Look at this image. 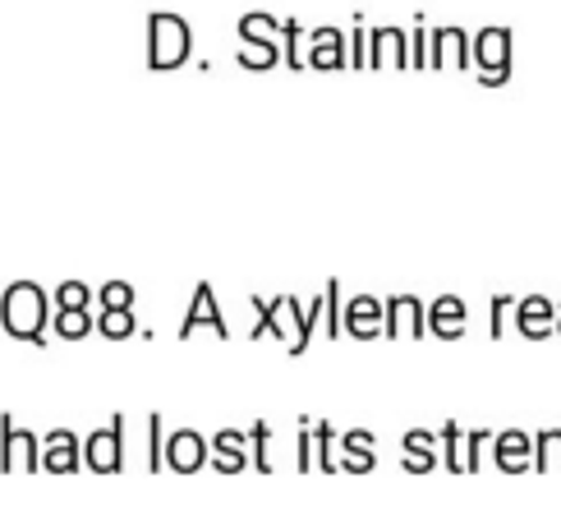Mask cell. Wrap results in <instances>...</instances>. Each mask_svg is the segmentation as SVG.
I'll use <instances>...</instances> for the list:
<instances>
[{
	"label": "cell",
	"mask_w": 561,
	"mask_h": 520,
	"mask_svg": "<svg viewBox=\"0 0 561 520\" xmlns=\"http://www.w3.org/2000/svg\"><path fill=\"white\" fill-rule=\"evenodd\" d=\"M253 309H259V327H253V337H280L286 341L290 354H299L304 346H309V314L299 309V299L295 295H280V299H253Z\"/></svg>",
	"instance_id": "cell-1"
},
{
	"label": "cell",
	"mask_w": 561,
	"mask_h": 520,
	"mask_svg": "<svg viewBox=\"0 0 561 520\" xmlns=\"http://www.w3.org/2000/svg\"><path fill=\"white\" fill-rule=\"evenodd\" d=\"M46 327V291L33 281H14L5 286V337L14 341H37Z\"/></svg>",
	"instance_id": "cell-2"
},
{
	"label": "cell",
	"mask_w": 561,
	"mask_h": 520,
	"mask_svg": "<svg viewBox=\"0 0 561 520\" xmlns=\"http://www.w3.org/2000/svg\"><path fill=\"white\" fill-rule=\"evenodd\" d=\"M190 60V23L180 14H152L148 19V69H175Z\"/></svg>",
	"instance_id": "cell-3"
},
{
	"label": "cell",
	"mask_w": 561,
	"mask_h": 520,
	"mask_svg": "<svg viewBox=\"0 0 561 520\" xmlns=\"http://www.w3.org/2000/svg\"><path fill=\"white\" fill-rule=\"evenodd\" d=\"M474 65L488 88H502L511 79V33L506 29H483L474 37Z\"/></svg>",
	"instance_id": "cell-4"
},
{
	"label": "cell",
	"mask_w": 561,
	"mask_h": 520,
	"mask_svg": "<svg viewBox=\"0 0 561 520\" xmlns=\"http://www.w3.org/2000/svg\"><path fill=\"white\" fill-rule=\"evenodd\" d=\"M83 465L92 475H115V470H125V423L115 419L111 429H98L88 433L83 442Z\"/></svg>",
	"instance_id": "cell-5"
},
{
	"label": "cell",
	"mask_w": 561,
	"mask_h": 520,
	"mask_svg": "<svg viewBox=\"0 0 561 520\" xmlns=\"http://www.w3.org/2000/svg\"><path fill=\"white\" fill-rule=\"evenodd\" d=\"M410 69L414 52H410V33L405 29H373L368 33V69Z\"/></svg>",
	"instance_id": "cell-6"
},
{
	"label": "cell",
	"mask_w": 561,
	"mask_h": 520,
	"mask_svg": "<svg viewBox=\"0 0 561 520\" xmlns=\"http://www.w3.org/2000/svg\"><path fill=\"white\" fill-rule=\"evenodd\" d=\"M79 465H83V442L75 433L69 429L46 433V442H42V470L46 475H75Z\"/></svg>",
	"instance_id": "cell-7"
},
{
	"label": "cell",
	"mask_w": 561,
	"mask_h": 520,
	"mask_svg": "<svg viewBox=\"0 0 561 520\" xmlns=\"http://www.w3.org/2000/svg\"><path fill=\"white\" fill-rule=\"evenodd\" d=\"M424 327H428V314L414 295H391L387 299V337L410 341V337H424Z\"/></svg>",
	"instance_id": "cell-8"
},
{
	"label": "cell",
	"mask_w": 561,
	"mask_h": 520,
	"mask_svg": "<svg viewBox=\"0 0 561 520\" xmlns=\"http://www.w3.org/2000/svg\"><path fill=\"white\" fill-rule=\"evenodd\" d=\"M207 456H213V442H203L194 429H180L167 442V465L175 470V475H194V470L207 465Z\"/></svg>",
	"instance_id": "cell-9"
},
{
	"label": "cell",
	"mask_w": 561,
	"mask_h": 520,
	"mask_svg": "<svg viewBox=\"0 0 561 520\" xmlns=\"http://www.w3.org/2000/svg\"><path fill=\"white\" fill-rule=\"evenodd\" d=\"M493 456H497V465L506 470V475H525V470H534V433H525V429L497 433Z\"/></svg>",
	"instance_id": "cell-10"
},
{
	"label": "cell",
	"mask_w": 561,
	"mask_h": 520,
	"mask_svg": "<svg viewBox=\"0 0 561 520\" xmlns=\"http://www.w3.org/2000/svg\"><path fill=\"white\" fill-rule=\"evenodd\" d=\"M28 470H42V442L5 419V475H28Z\"/></svg>",
	"instance_id": "cell-11"
},
{
	"label": "cell",
	"mask_w": 561,
	"mask_h": 520,
	"mask_svg": "<svg viewBox=\"0 0 561 520\" xmlns=\"http://www.w3.org/2000/svg\"><path fill=\"white\" fill-rule=\"evenodd\" d=\"M194 327H213L217 337H230V327H226V318H221V309H217V299H213V286H203L194 291V299H190V314H184V323H180V337H194Z\"/></svg>",
	"instance_id": "cell-12"
},
{
	"label": "cell",
	"mask_w": 561,
	"mask_h": 520,
	"mask_svg": "<svg viewBox=\"0 0 561 520\" xmlns=\"http://www.w3.org/2000/svg\"><path fill=\"white\" fill-rule=\"evenodd\" d=\"M433 69H465V65H474V42L465 37L460 29H442L433 33Z\"/></svg>",
	"instance_id": "cell-13"
},
{
	"label": "cell",
	"mask_w": 561,
	"mask_h": 520,
	"mask_svg": "<svg viewBox=\"0 0 561 520\" xmlns=\"http://www.w3.org/2000/svg\"><path fill=\"white\" fill-rule=\"evenodd\" d=\"M345 332L350 337H378V332H387V304L368 299V295H355L345 304Z\"/></svg>",
	"instance_id": "cell-14"
},
{
	"label": "cell",
	"mask_w": 561,
	"mask_h": 520,
	"mask_svg": "<svg viewBox=\"0 0 561 520\" xmlns=\"http://www.w3.org/2000/svg\"><path fill=\"white\" fill-rule=\"evenodd\" d=\"M309 65L313 69H345L350 65V37L341 29H318L309 37Z\"/></svg>",
	"instance_id": "cell-15"
},
{
	"label": "cell",
	"mask_w": 561,
	"mask_h": 520,
	"mask_svg": "<svg viewBox=\"0 0 561 520\" xmlns=\"http://www.w3.org/2000/svg\"><path fill=\"white\" fill-rule=\"evenodd\" d=\"M552 318H557V309H552V299H543V295H529V299H516V327L529 337V341H543V337H552L557 327H552Z\"/></svg>",
	"instance_id": "cell-16"
},
{
	"label": "cell",
	"mask_w": 561,
	"mask_h": 520,
	"mask_svg": "<svg viewBox=\"0 0 561 520\" xmlns=\"http://www.w3.org/2000/svg\"><path fill=\"white\" fill-rule=\"evenodd\" d=\"M465 318H470V309H465V299L442 295V299H433V309H428V332H433V337L456 341V337H465Z\"/></svg>",
	"instance_id": "cell-17"
},
{
	"label": "cell",
	"mask_w": 561,
	"mask_h": 520,
	"mask_svg": "<svg viewBox=\"0 0 561 520\" xmlns=\"http://www.w3.org/2000/svg\"><path fill=\"white\" fill-rule=\"evenodd\" d=\"M249 442H253V438H244V433H236V429H221V433L213 438V465L221 470V475H240V470L249 465Z\"/></svg>",
	"instance_id": "cell-18"
},
{
	"label": "cell",
	"mask_w": 561,
	"mask_h": 520,
	"mask_svg": "<svg viewBox=\"0 0 561 520\" xmlns=\"http://www.w3.org/2000/svg\"><path fill=\"white\" fill-rule=\"evenodd\" d=\"M373 461H378V442H373V433L368 429H350L341 438V470L364 475V470H373Z\"/></svg>",
	"instance_id": "cell-19"
},
{
	"label": "cell",
	"mask_w": 561,
	"mask_h": 520,
	"mask_svg": "<svg viewBox=\"0 0 561 520\" xmlns=\"http://www.w3.org/2000/svg\"><path fill=\"white\" fill-rule=\"evenodd\" d=\"M437 442L442 438H433L424 429H410L405 433V470H410V475H428V470L437 465Z\"/></svg>",
	"instance_id": "cell-20"
},
{
	"label": "cell",
	"mask_w": 561,
	"mask_h": 520,
	"mask_svg": "<svg viewBox=\"0 0 561 520\" xmlns=\"http://www.w3.org/2000/svg\"><path fill=\"white\" fill-rule=\"evenodd\" d=\"M534 470L539 475H561V429L534 433Z\"/></svg>",
	"instance_id": "cell-21"
},
{
	"label": "cell",
	"mask_w": 561,
	"mask_h": 520,
	"mask_svg": "<svg viewBox=\"0 0 561 520\" xmlns=\"http://www.w3.org/2000/svg\"><path fill=\"white\" fill-rule=\"evenodd\" d=\"M437 438H442V461H447L451 475H470V456H465V433H460V423L451 419Z\"/></svg>",
	"instance_id": "cell-22"
},
{
	"label": "cell",
	"mask_w": 561,
	"mask_h": 520,
	"mask_svg": "<svg viewBox=\"0 0 561 520\" xmlns=\"http://www.w3.org/2000/svg\"><path fill=\"white\" fill-rule=\"evenodd\" d=\"M240 37L244 42H286V23H276L272 14H244L240 19Z\"/></svg>",
	"instance_id": "cell-23"
},
{
	"label": "cell",
	"mask_w": 561,
	"mask_h": 520,
	"mask_svg": "<svg viewBox=\"0 0 561 520\" xmlns=\"http://www.w3.org/2000/svg\"><path fill=\"white\" fill-rule=\"evenodd\" d=\"M51 327H56V337H65V341H79V337H88L98 323H92V314H88V309H56Z\"/></svg>",
	"instance_id": "cell-24"
},
{
	"label": "cell",
	"mask_w": 561,
	"mask_h": 520,
	"mask_svg": "<svg viewBox=\"0 0 561 520\" xmlns=\"http://www.w3.org/2000/svg\"><path fill=\"white\" fill-rule=\"evenodd\" d=\"M236 60H240L244 69H272V65L280 60V42H240Z\"/></svg>",
	"instance_id": "cell-25"
},
{
	"label": "cell",
	"mask_w": 561,
	"mask_h": 520,
	"mask_svg": "<svg viewBox=\"0 0 561 520\" xmlns=\"http://www.w3.org/2000/svg\"><path fill=\"white\" fill-rule=\"evenodd\" d=\"M313 442H318V470L336 475V470H341V442L332 433V423H313Z\"/></svg>",
	"instance_id": "cell-26"
},
{
	"label": "cell",
	"mask_w": 561,
	"mask_h": 520,
	"mask_svg": "<svg viewBox=\"0 0 561 520\" xmlns=\"http://www.w3.org/2000/svg\"><path fill=\"white\" fill-rule=\"evenodd\" d=\"M98 332H102V337H111V341H125V337H134V332H138V323H134V314H129V309H102Z\"/></svg>",
	"instance_id": "cell-27"
},
{
	"label": "cell",
	"mask_w": 561,
	"mask_h": 520,
	"mask_svg": "<svg viewBox=\"0 0 561 520\" xmlns=\"http://www.w3.org/2000/svg\"><path fill=\"white\" fill-rule=\"evenodd\" d=\"M92 304V291L83 281H60L56 286V309H88Z\"/></svg>",
	"instance_id": "cell-28"
},
{
	"label": "cell",
	"mask_w": 561,
	"mask_h": 520,
	"mask_svg": "<svg viewBox=\"0 0 561 520\" xmlns=\"http://www.w3.org/2000/svg\"><path fill=\"white\" fill-rule=\"evenodd\" d=\"M98 304H102V309H129L134 286H129V281H106V286L98 291Z\"/></svg>",
	"instance_id": "cell-29"
},
{
	"label": "cell",
	"mask_w": 561,
	"mask_h": 520,
	"mask_svg": "<svg viewBox=\"0 0 561 520\" xmlns=\"http://www.w3.org/2000/svg\"><path fill=\"white\" fill-rule=\"evenodd\" d=\"M286 46H290V69H304V65H309V42H304V29H299V23L295 19H286Z\"/></svg>",
	"instance_id": "cell-30"
},
{
	"label": "cell",
	"mask_w": 561,
	"mask_h": 520,
	"mask_svg": "<svg viewBox=\"0 0 561 520\" xmlns=\"http://www.w3.org/2000/svg\"><path fill=\"white\" fill-rule=\"evenodd\" d=\"M167 465V442H161V419L152 415L148 419V470H161Z\"/></svg>",
	"instance_id": "cell-31"
},
{
	"label": "cell",
	"mask_w": 561,
	"mask_h": 520,
	"mask_svg": "<svg viewBox=\"0 0 561 520\" xmlns=\"http://www.w3.org/2000/svg\"><path fill=\"white\" fill-rule=\"evenodd\" d=\"M341 327H345V314H341V286H336V281H327V332L341 337Z\"/></svg>",
	"instance_id": "cell-32"
},
{
	"label": "cell",
	"mask_w": 561,
	"mask_h": 520,
	"mask_svg": "<svg viewBox=\"0 0 561 520\" xmlns=\"http://www.w3.org/2000/svg\"><path fill=\"white\" fill-rule=\"evenodd\" d=\"M488 446H493V438H488V429H479V433L465 438V456H470V475H474V470L483 465V452H488Z\"/></svg>",
	"instance_id": "cell-33"
},
{
	"label": "cell",
	"mask_w": 561,
	"mask_h": 520,
	"mask_svg": "<svg viewBox=\"0 0 561 520\" xmlns=\"http://www.w3.org/2000/svg\"><path fill=\"white\" fill-rule=\"evenodd\" d=\"M511 309H516V299H511V295H497V299H493V309H488V327H493V337H502Z\"/></svg>",
	"instance_id": "cell-34"
},
{
	"label": "cell",
	"mask_w": 561,
	"mask_h": 520,
	"mask_svg": "<svg viewBox=\"0 0 561 520\" xmlns=\"http://www.w3.org/2000/svg\"><path fill=\"white\" fill-rule=\"evenodd\" d=\"M253 452H259V470H263V475H267V470H272V461H267V442H272V429H267V423H253Z\"/></svg>",
	"instance_id": "cell-35"
},
{
	"label": "cell",
	"mask_w": 561,
	"mask_h": 520,
	"mask_svg": "<svg viewBox=\"0 0 561 520\" xmlns=\"http://www.w3.org/2000/svg\"><path fill=\"white\" fill-rule=\"evenodd\" d=\"M350 65L355 69H368V33H350Z\"/></svg>",
	"instance_id": "cell-36"
},
{
	"label": "cell",
	"mask_w": 561,
	"mask_h": 520,
	"mask_svg": "<svg viewBox=\"0 0 561 520\" xmlns=\"http://www.w3.org/2000/svg\"><path fill=\"white\" fill-rule=\"evenodd\" d=\"M557 332H561V309H557Z\"/></svg>",
	"instance_id": "cell-37"
}]
</instances>
